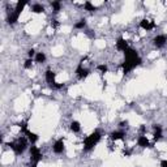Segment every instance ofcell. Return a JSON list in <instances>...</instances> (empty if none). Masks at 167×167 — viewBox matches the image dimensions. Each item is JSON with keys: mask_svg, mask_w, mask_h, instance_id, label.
Segmentation results:
<instances>
[{"mask_svg": "<svg viewBox=\"0 0 167 167\" xmlns=\"http://www.w3.org/2000/svg\"><path fill=\"white\" fill-rule=\"evenodd\" d=\"M124 56H125V60H124V63L121 64V68H123V73L124 74L129 73L133 68L140 65L141 62H142V60L140 59L137 51L133 50V48H128V50H125L124 51Z\"/></svg>", "mask_w": 167, "mask_h": 167, "instance_id": "1", "label": "cell"}, {"mask_svg": "<svg viewBox=\"0 0 167 167\" xmlns=\"http://www.w3.org/2000/svg\"><path fill=\"white\" fill-rule=\"evenodd\" d=\"M99 140H101V132L99 131H94L93 133L90 136H88L86 140L84 141V150H86V151L92 150L93 147L99 142Z\"/></svg>", "mask_w": 167, "mask_h": 167, "instance_id": "2", "label": "cell"}, {"mask_svg": "<svg viewBox=\"0 0 167 167\" xmlns=\"http://www.w3.org/2000/svg\"><path fill=\"white\" fill-rule=\"evenodd\" d=\"M8 146L11 147V149H13L14 153H16L17 155H20V154H22V153H24V151L26 150V146H28V141H26V138L21 137V138H17L16 141H13V142H9Z\"/></svg>", "mask_w": 167, "mask_h": 167, "instance_id": "3", "label": "cell"}, {"mask_svg": "<svg viewBox=\"0 0 167 167\" xmlns=\"http://www.w3.org/2000/svg\"><path fill=\"white\" fill-rule=\"evenodd\" d=\"M42 153H41V150L38 149L37 146H34V145H32L30 146V167H37V165H38V162L42 159Z\"/></svg>", "mask_w": 167, "mask_h": 167, "instance_id": "4", "label": "cell"}, {"mask_svg": "<svg viewBox=\"0 0 167 167\" xmlns=\"http://www.w3.org/2000/svg\"><path fill=\"white\" fill-rule=\"evenodd\" d=\"M21 131L26 135V137H28V140H29V141L32 142V144H34V142L38 141V136H37L35 133H33V132H30V131L28 129V127H26V124H21Z\"/></svg>", "mask_w": 167, "mask_h": 167, "instance_id": "5", "label": "cell"}, {"mask_svg": "<svg viewBox=\"0 0 167 167\" xmlns=\"http://www.w3.org/2000/svg\"><path fill=\"white\" fill-rule=\"evenodd\" d=\"M76 73H77V76H78L80 78H85V77H88V76H89L90 69H89V68L84 67V63H82V60H81L80 64H78V67H77V69H76Z\"/></svg>", "mask_w": 167, "mask_h": 167, "instance_id": "6", "label": "cell"}, {"mask_svg": "<svg viewBox=\"0 0 167 167\" xmlns=\"http://www.w3.org/2000/svg\"><path fill=\"white\" fill-rule=\"evenodd\" d=\"M140 26H141L144 30H151L155 28V22L151 20H147V18H144V20L140 22Z\"/></svg>", "mask_w": 167, "mask_h": 167, "instance_id": "7", "label": "cell"}, {"mask_svg": "<svg viewBox=\"0 0 167 167\" xmlns=\"http://www.w3.org/2000/svg\"><path fill=\"white\" fill-rule=\"evenodd\" d=\"M153 42H154V44H155V47H163L165 46V43L167 42V37L166 35H157L153 39Z\"/></svg>", "mask_w": 167, "mask_h": 167, "instance_id": "8", "label": "cell"}, {"mask_svg": "<svg viewBox=\"0 0 167 167\" xmlns=\"http://www.w3.org/2000/svg\"><path fill=\"white\" fill-rule=\"evenodd\" d=\"M54 151L56 154H62L63 151H64V140L63 138H60V140H58L55 144H54Z\"/></svg>", "mask_w": 167, "mask_h": 167, "instance_id": "9", "label": "cell"}, {"mask_svg": "<svg viewBox=\"0 0 167 167\" xmlns=\"http://www.w3.org/2000/svg\"><path fill=\"white\" fill-rule=\"evenodd\" d=\"M116 48L119 51H125V50H128V43L125 42V39H123V38H119V39L116 41Z\"/></svg>", "mask_w": 167, "mask_h": 167, "instance_id": "10", "label": "cell"}, {"mask_svg": "<svg viewBox=\"0 0 167 167\" xmlns=\"http://www.w3.org/2000/svg\"><path fill=\"white\" fill-rule=\"evenodd\" d=\"M153 129H154V140H155V141H158V140L162 137V128H161V125L154 124L153 125Z\"/></svg>", "mask_w": 167, "mask_h": 167, "instance_id": "11", "label": "cell"}, {"mask_svg": "<svg viewBox=\"0 0 167 167\" xmlns=\"http://www.w3.org/2000/svg\"><path fill=\"white\" fill-rule=\"evenodd\" d=\"M44 76H46V81H47L48 84H50V86L52 85V84H55V76H56V74H55L52 71L48 69V71L46 72V74H44Z\"/></svg>", "mask_w": 167, "mask_h": 167, "instance_id": "12", "label": "cell"}, {"mask_svg": "<svg viewBox=\"0 0 167 167\" xmlns=\"http://www.w3.org/2000/svg\"><path fill=\"white\" fill-rule=\"evenodd\" d=\"M138 145L140 146H141V147H149L150 146V144H149V140H147V137H146V136H140V137H138Z\"/></svg>", "mask_w": 167, "mask_h": 167, "instance_id": "13", "label": "cell"}, {"mask_svg": "<svg viewBox=\"0 0 167 167\" xmlns=\"http://www.w3.org/2000/svg\"><path fill=\"white\" fill-rule=\"evenodd\" d=\"M124 136H125V133L123 131H115L110 135V137H111V140H121V138H124Z\"/></svg>", "mask_w": 167, "mask_h": 167, "instance_id": "14", "label": "cell"}, {"mask_svg": "<svg viewBox=\"0 0 167 167\" xmlns=\"http://www.w3.org/2000/svg\"><path fill=\"white\" fill-rule=\"evenodd\" d=\"M71 131L74 132V133H78L81 131V125H80L78 121H72L71 123Z\"/></svg>", "mask_w": 167, "mask_h": 167, "instance_id": "15", "label": "cell"}, {"mask_svg": "<svg viewBox=\"0 0 167 167\" xmlns=\"http://www.w3.org/2000/svg\"><path fill=\"white\" fill-rule=\"evenodd\" d=\"M32 11L34 13H42L44 11V7L43 5H41V4H34L32 7Z\"/></svg>", "mask_w": 167, "mask_h": 167, "instance_id": "16", "label": "cell"}, {"mask_svg": "<svg viewBox=\"0 0 167 167\" xmlns=\"http://www.w3.org/2000/svg\"><path fill=\"white\" fill-rule=\"evenodd\" d=\"M44 60H46V55L43 54V52H38L35 55V62L37 63H43Z\"/></svg>", "mask_w": 167, "mask_h": 167, "instance_id": "17", "label": "cell"}, {"mask_svg": "<svg viewBox=\"0 0 167 167\" xmlns=\"http://www.w3.org/2000/svg\"><path fill=\"white\" fill-rule=\"evenodd\" d=\"M85 26H86V20H85V18H81L78 22H76V24H74L76 29H84Z\"/></svg>", "mask_w": 167, "mask_h": 167, "instance_id": "18", "label": "cell"}, {"mask_svg": "<svg viewBox=\"0 0 167 167\" xmlns=\"http://www.w3.org/2000/svg\"><path fill=\"white\" fill-rule=\"evenodd\" d=\"M85 9H86V11H89V12H96V9H97V8H96V7H94L90 2H86V3H85Z\"/></svg>", "mask_w": 167, "mask_h": 167, "instance_id": "19", "label": "cell"}, {"mask_svg": "<svg viewBox=\"0 0 167 167\" xmlns=\"http://www.w3.org/2000/svg\"><path fill=\"white\" fill-rule=\"evenodd\" d=\"M51 7L54 8V12L55 13L59 12V11H60V2H52L51 3Z\"/></svg>", "mask_w": 167, "mask_h": 167, "instance_id": "20", "label": "cell"}, {"mask_svg": "<svg viewBox=\"0 0 167 167\" xmlns=\"http://www.w3.org/2000/svg\"><path fill=\"white\" fill-rule=\"evenodd\" d=\"M32 65H33V59H28L25 62V64H24V67L26 68V69H29V68H32Z\"/></svg>", "mask_w": 167, "mask_h": 167, "instance_id": "21", "label": "cell"}, {"mask_svg": "<svg viewBox=\"0 0 167 167\" xmlns=\"http://www.w3.org/2000/svg\"><path fill=\"white\" fill-rule=\"evenodd\" d=\"M98 69H99L102 73H105V72H107V65H103V64H101V65H98Z\"/></svg>", "mask_w": 167, "mask_h": 167, "instance_id": "22", "label": "cell"}, {"mask_svg": "<svg viewBox=\"0 0 167 167\" xmlns=\"http://www.w3.org/2000/svg\"><path fill=\"white\" fill-rule=\"evenodd\" d=\"M63 84H58V82H55V84H52L51 85V88H54V89H62L63 88Z\"/></svg>", "mask_w": 167, "mask_h": 167, "instance_id": "23", "label": "cell"}, {"mask_svg": "<svg viewBox=\"0 0 167 167\" xmlns=\"http://www.w3.org/2000/svg\"><path fill=\"white\" fill-rule=\"evenodd\" d=\"M28 55H29V58L30 59H33V56H35V51H34V48H30V50L28 51Z\"/></svg>", "mask_w": 167, "mask_h": 167, "instance_id": "24", "label": "cell"}, {"mask_svg": "<svg viewBox=\"0 0 167 167\" xmlns=\"http://www.w3.org/2000/svg\"><path fill=\"white\" fill-rule=\"evenodd\" d=\"M161 167H167V159H165V161L161 162Z\"/></svg>", "mask_w": 167, "mask_h": 167, "instance_id": "25", "label": "cell"}, {"mask_svg": "<svg viewBox=\"0 0 167 167\" xmlns=\"http://www.w3.org/2000/svg\"><path fill=\"white\" fill-rule=\"evenodd\" d=\"M128 125V121H121L120 123V127H127Z\"/></svg>", "mask_w": 167, "mask_h": 167, "instance_id": "26", "label": "cell"}]
</instances>
